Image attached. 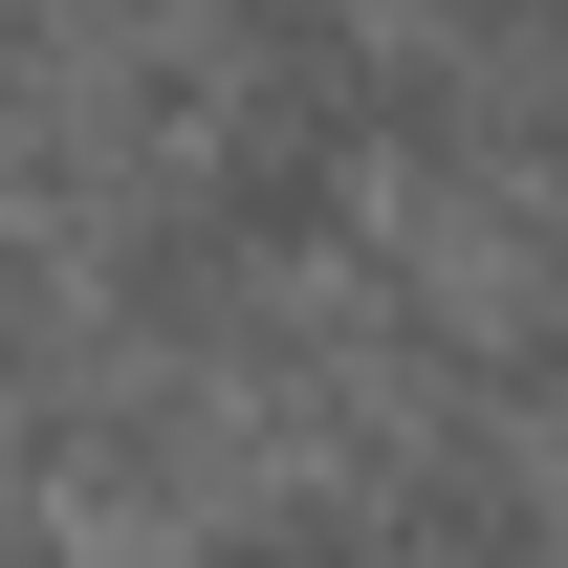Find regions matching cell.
I'll list each match as a JSON object with an SVG mask.
<instances>
[{"mask_svg": "<svg viewBox=\"0 0 568 568\" xmlns=\"http://www.w3.org/2000/svg\"><path fill=\"white\" fill-rule=\"evenodd\" d=\"M110 153V0H0V197Z\"/></svg>", "mask_w": 568, "mask_h": 568, "instance_id": "1", "label": "cell"}, {"mask_svg": "<svg viewBox=\"0 0 568 568\" xmlns=\"http://www.w3.org/2000/svg\"><path fill=\"white\" fill-rule=\"evenodd\" d=\"M44 459H67V263L0 219V547H22Z\"/></svg>", "mask_w": 568, "mask_h": 568, "instance_id": "2", "label": "cell"}]
</instances>
